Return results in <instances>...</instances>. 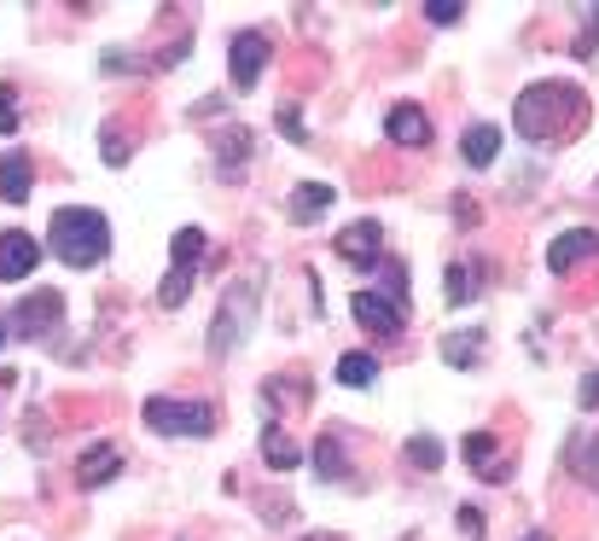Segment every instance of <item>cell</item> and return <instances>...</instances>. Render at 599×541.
I'll return each mask as SVG.
<instances>
[{"mask_svg":"<svg viewBox=\"0 0 599 541\" xmlns=\"http://www.w3.org/2000/svg\"><path fill=\"white\" fill-rule=\"evenodd\" d=\"M35 193V163L24 152H0V204H30Z\"/></svg>","mask_w":599,"mask_h":541,"instance_id":"5bb4252c","label":"cell"},{"mask_svg":"<svg viewBox=\"0 0 599 541\" xmlns=\"http://www.w3.org/2000/svg\"><path fill=\"white\" fill-rule=\"evenodd\" d=\"M466 466H478L483 484H507V477H512L507 461H494V436H489V431H471V436H466Z\"/></svg>","mask_w":599,"mask_h":541,"instance_id":"ffe728a7","label":"cell"},{"mask_svg":"<svg viewBox=\"0 0 599 541\" xmlns=\"http://www.w3.org/2000/svg\"><path fill=\"white\" fill-rule=\"evenodd\" d=\"M559 461H565V472H570V477H582V484H593V489H599V431H570Z\"/></svg>","mask_w":599,"mask_h":541,"instance_id":"7c38bea8","label":"cell"},{"mask_svg":"<svg viewBox=\"0 0 599 541\" xmlns=\"http://www.w3.org/2000/svg\"><path fill=\"white\" fill-rule=\"evenodd\" d=\"M315 472L326 477V484H349V454H344V431H320V443H315Z\"/></svg>","mask_w":599,"mask_h":541,"instance_id":"e0dca14e","label":"cell"},{"mask_svg":"<svg viewBox=\"0 0 599 541\" xmlns=\"http://www.w3.org/2000/svg\"><path fill=\"white\" fill-rule=\"evenodd\" d=\"M58 321H65V297H58V291H30V297L7 315L12 338H47Z\"/></svg>","mask_w":599,"mask_h":541,"instance_id":"52a82bcc","label":"cell"},{"mask_svg":"<svg viewBox=\"0 0 599 541\" xmlns=\"http://www.w3.org/2000/svg\"><path fill=\"white\" fill-rule=\"evenodd\" d=\"M576 58H593L599 53V7H582V35H576Z\"/></svg>","mask_w":599,"mask_h":541,"instance_id":"f1b7e54d","label":"cell"},{"mask_svg":"<svg viewBox=\"0 0 599 541\" xmlns=\"http://www.w3.org/2000/svg\"><path fill=\"white\" fill-rule=\"evenodd\" d=\"M251 129H239V122H233V129H227L221 140H216V170L227 175V181H233V175H244V163H251Z\"/></svg>","mask_w":599,"mask_h":541,"instance_id":"ac0fdd59","label":"cell"},{"mask_svg":"<svg viewBox=\"0 0 599 541\" xmlns=\"http://www.w3.org/2000/svg\"><path fill=\"white\" fill-rule=\"evenodd\" d=\"M454 524H460V535H466V541H483V530H489L478 507H460V512H454Z\"/></svg>","mask_w":599,"mask_h":541,"instance_id":"1f68e13d","label":"cell"},{"mask_svg":"<svg viewBox=\"0 0 599 541\" xmlns=\"http://www.w3.org/2000/svg\"><path fill=\"white\" fill-rule=\"evenodd\" d=\"M140 420H146V431H157V436H216V408H210V402L146 397Z\"/></svg>","mask_w":599,"mask_h":541,"instance_id":"277c9868","label":"cell"},{"mask_svg":"<svg viewBox=\"0 0 599 541\" xmlns=\"http://www.w3.org/2000/svg\"><path fill=\"white\" fill-rule=\"evenodd\" d=\"M204 251H210V239H204V227H181V234L170 239V268H204Z\"/></svg>","mask_w":599,"mask_h":541,"instance_id":"603a6c76","label":"cell"},{"mask_svg":"<svg viewBox=\"0 0 599 541\" xmlns=\"http://www.w3.org/2000/svg\"><path fill=\"white\" fill-rule=\"evenodd\" d=\"M193 268H170V274H163V285H157V303L163 309H181V303H187L193 297Z\"/></svg>","mask_w":599,"mask_h":541,"instance_id":"484cf974","label":"cell"},{"mask_svg":"<svg viewBox=\"0 0 599 541\" xmlns=\"http://www.w3.org/2000/svg\"><path fill=\"white\" fill-rule=\"evenodd\" d=\"M494 152H501V129H494V122H471V129L460 134V158L471 163V170H489Z\"/></svg>","mask_w":599,"mask_h":541,"instance_id":"d6986e66","label":"cell"},{"mask_svg":"<svg viewBox=\"0 0 599 541\" xmlns=\"http://www.w3.org/2000/svg\"><path fill=\"white\" fill-rule=\"evenodd\" d=\"M35 262H41V245L24 234V227H12V234H0V280H30L35 274Z\"/></svg>","mask_w":599,"mask_h":541,"instance_id":"30bf717a","label":"cell"},{"mask_svg":"<svg viewBox=\"0 0 599 541\" xmlns=\"http://www.w3.org/2000/svg\"><path fill=\"white\" fill-rule=\"evenodd\" d=\"M443 361L448 367H478L483 361V332H448V338H443Z\"/></svg>","mask_w":599,"mask_h":541,"instance_id":"cb8c5ba5","label":"cell"},{"mask_svg":"<svg viewBox=\"0 0 599 541\" xmlns=\"http://www.w3.org/2000/svg\"><path fill=\"white\" fill-rule=\"evenodd\" d=\"M420 12H425L437 30H448V24H460V18H466V7H460V0H425Z\"/></svg>","mask_w":599,"mask_h":541,"instance_id":"f546056e","label":"cell"},{"mask_svg":"<svg viewBox=\"0 0 599 541\" xmlns=\"http://www.w3.org/2000/svg\"><path fill=\"white\" fill-rule=\"evenodd\" d=\"M274 122H280V134H285V140H297V145L308 140V129H303V117H297V106H280V117H274Z\"/></svg>","mask_w":599,"mask_h":541,"instance_id":"d6a6232c","label":"cell"},{"mask_svg":"<svg viewBox=\"0 0 599 541\" xmlns=\"http://www.w3.org/2000/svg\"><path fill=\"white\" fill-rule=\"evenodd\" d=\"M338 204V186H326V181H297L292 186V198H285V216H292L297 227H308V221H320L326 210Z\"/></svg>","mask_w":599,"mask_h":541,"instance_id":"8fae6325","label":"cell"},{"mask_svg":"<svg viewBox=\"0 0 599 541\" xmlns=\"http://www.w3.org/2000/svg\"><path fill=\"white\" fill-rule=\"evenodd\" d=\"M268 58H274V35H268V30H239V35H227V76H233L239 94H251L257 82H262Z\"/></svg>","mask_w":599,"mask_h":541,"instance_id":"5b68a950","label":"cell"},{"mask_svg":"<svg viewBox=\"0 0 599 541\" xmlns=\"http://www.w3.org/2000/svg\"><path fill=\"white\" fill-rule=\"evenodd\" d=\"M599 257V234L593 227H570V234H559L547 245V268L553 274H576L582 262H593Z\"/></svg>","mask_w":599,"mask_h":541,"instance_id":"9c48e42d","label":"cell"},{"mask_svg":"<svg viewBox=\"0 0 599 541\" xmlns=\"http://www.w3.org/2000/svg\"><path fill=\"white\" fill-rule=\"evenodd\" d=\"M99 158H106L111 170H122V163H129V134H122L117 122H106V129H99Z\"/></svg>","mask_w":599,"mask_h":541,"instance_id":"83f0119b","label":"cell"},{"mask_svg":"<svg viewBox=\"0 0 599 541\" xmlns=\"http://www.w3.org/2000/svg\"><path fill=\"white\" fill-rule=\"evenodd\" d=\"M262 466H268V472H297V466H303V448H297L280 425H262Z\"/></svg>","mask_w":599,"mask_h":541,"instance_id":"44dd1931","label":"cell"},{"mask_svg":"<svg viewBox=\"0 0 599 541\" xmlns=\"http://www.w3.org/2000/svg\"><path fill=\"white\" fill-rule=\"evenodd\" d=\"M257 280H239V285H227L221 291V309H216V321H210V361H227L233 349H244V338H251V326H257Z\"/></svg>","mask_w":599,"mask_h":541,"instance_id":"3957f363","label":"cell"},{"mask_svg":"<svg viewBox=\"0 0 599 541\" xmlns=\"http://www.w3.org/2000/svg\"><path fill=\"white\" fill-rule=\"evenodd\" d=\"M588 122V94L576 82H530V88L512 99V129L535 145L570 140Z\"/></svg>","mask_w":599,"mask_h":541,"instance_id":"6da1fadb","label":"cell"},{"mask_svg":"<svg viewBox=\"0 0 599 541\" xmlns=\"http://www.w3.org/2000/svg\"><path fill=\"white\" fill-rule=\"evenodd\" d=\"M349 315H356L361 332H373V338H402V332H407V309H396L390 297H379L373 285H361L356 297H349Z\"/></svg>","mask_w":599,"mask_h":541,"instance_id":"8992f818","label":"cell"},{"mask_svg":"<svg viewBox=\"0 0 599 541\" xmlns=\"http://www.w3.org/2000/svg\"><path fill=\"white\" fill-rule=\"evenodd\" d=\"M18 129V88L12 82H0V134Z\"/></svg>","mask_w":599,"mask_h":541,"instance_id":"4dcf8cb0","label":"cell"},{"mask_svg":"<svg viewBox=\"0 0 599 541\" xmlns=\"http://www.w3.org/2000/svg\"><path fill=\"white\" fill-rule=\"evenodd\" d=\"M384 134L396 140V145H413V152H420V145H431V117L420 111V106H390V117H384Z\"/></svg>","mask_w":599,"mask_h":541,"instance_id":"9a60e30c","label":"cell"},{"mask_svg":"<svg viewBox=\"0 0 599 541\" xmlns=\"http://www.w3.org/2000/svg\"><path fill=\"white\" fill-rule=\"evenodd\" d=\"M407 461H413V466H425V472H437V466H443V443H437L431 431L407 436Z\"/></svg>","mask_w":599,"mask_h":541,"instance_id":"4316f807","label":"cell"},{"mask_svg":"<svg viewBox=\"0 0 599 541\" xmlns=\"http://www.w3.org/2000/svg\"><path fill=\"white\" fill-rule=\"evenodd\" d=\"M576 408H582V413H593V408H599V367L582 379V390H576Z\"/></svg>","mask_w":599,"mask_h":541,"instance_id":"836d02e7","label":"cell"},{"mask_svg":"<svg viewBox=\"0 0 599 541\" xmlns=\"http://www.w3.org/2000/svg\"><path fill=\"white\" fill-rule=\"evenodd\" d=\"M333 245H338V257H344L349 268H379V262H384V227H379L373 216L349 221Z\"/></svg>","mask_w":599,"mask_h":541,"instance_id":"ba28073f","label":"cell"},{"mask_svg":"<svg viewBox=\"0 0 599 541\" xmlns=\"http://www.w3.org/2000/svg\"><path fill=\"white\" fill-rule=\"evenodd\" d=\"M47 251L65 268H99L111 257V221L88 210V204H65L47 221Z\"/></svg>","mask_w":599,"mask_h":541,"instance_id":"7a4b0ae2","label":"cell"},{"mask_svg":"<svg viewBox=\"0 0 599 541\" xmlns=\"http://www.w3.org/2000/svg\"><path fill=\"white\" fill-rule=\"evenodd\" d=\"M519 541H553V535H542V530H530V535H519Z\"/></svg>","mask_w":599,"mask_h":541,"instance_id":"d590c367","label":"cell"},{"mask_svg":"<svg viewBox=\"0 0 599 541\" xmlns=\"http://www.w3.org/2000/svg\"><path fill=\"white\" fill-rule=\"evenodd\" d=\"M12 338V326H7V315H0V344H7Z\"/></svg>","mask_w":599,"mask_h":541,"instance_id":"e575fe53","label":"cell"},{"mask_svg":"<svg viewBox=\"0 0 599 541\" xmlns=\"http://www.w3.org/2000/svg\"><path fill=\"white\" fill-rule=\"evenodd\" d=\"M117 472H122V448H117V443H94V448L76 461V484H81V489H106Z\"/></svg>","mask_w":599,"mask_h":541,"instance_id":"4fadbf2b","label":"cell"},{"mask_svg":"<svg viewBox=\"0 0 599 541\" xmlns=\"http://www.w3.org/2000/svg\"><path fill=\"white\" fill-rule=\"evenodd\" d=\"M308 541H315V535H308Z\"/></svg>","mask_w":599,"mask_h":541,"instance_id":"8d00e7d4","label":"cell"},{"mask_svg":"<svg viewBox=\"0 0 599 541\" xmlns=\"http://www.w3.org/2000/svg\"><path fill=\"white\" fill-rule=\"evenodd\" d=\"M373 291H379V297H390L396 309H407V268H402L396 257H384V262L373 268Z\"/></svg>","mask_w":599,"mask_h":541,"instance_id":"d4e9b609","label":"cell"},{"mask_svg":"<svg viewBox=\"0 0 599 541\" xmlns=\"http://www.w3.org/2000/svg\"><path fill=\"white\" fill-rule=\"evenodd\" d=\"M333 379H338L344 390H367V385L379 379V356H373V349H349V356H338V372H333Z\"/></svg>","mask_w":599,"mask_h":541,"instance_id":"7402d4cb","label":"cell"},{"mask_svg":"<svg viewBox=\"0 0 599 541\" xmlns=\"http://www.w3.org/2000/svg\"><path fill=\"white\" fill-rule=\"evenodd\" d=\"M443 297H448V309H466V303H478V297H483V262H448Z\"/></svg>","mask_w":599,"mask_h":541,"instance_id":"2e32d148","label":"cell"}]
</instances>
